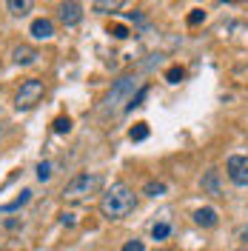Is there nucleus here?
Wrapping results in <instances>:
<instances>
[{"label":"nucleus","instance_id":"20e7f679","mask_svg":"<svg viewBox=\"0 0 248 251\" xmlns=\"http://www.w3.org/2000/svg\"><path fill=\"white\" fill-rule=\"evenodd\" d=\"M225 172L234 186H248V154H231L225 163Z\"/></svg>","mask_w":248,"mask_h":251},{"label":"nucleus","instance_id":"5701e85b","mask_svg":"<svg viewBox=\"0 0 248 251\" xmlns=\"http://www.w3.org/2000/svg\"><path fill=\"white\" fill-rule=\"evenodd\" d=\"M111 34L123 40V37H128V29H125V26H111Z\"/></svg>","mask_w":248,"mask_h":251},{"label":"nucleus","instance_id":"9b49d317","mask_svg":"<svg viewBox=\"0 0 248 251\" xmlns=\"http://www.w3.org/2000/svg\"><path fill=\"white\" fill-rule=\"evenodd\" d=\"M29 200H31V191H20V197L12 200V203H3V205H0V211H6V214H9V211H17L20 205H26Z\"/></svg>","mask_w":248,"mask_h":251},{"label":"nucleus","instance_id":"ddd939ff","mask_svg":"<svg viewBox=\"0 0 248 251\" xmlns=\"http://www.w3.org/2000/svg\"><path fill=\"white\" fill-rule=\"evenodd\" d=\"M6 6H9V12H12V15H26V12H29L31 9V3L29 0H9V3H6Z\"/></svg>","mask_w":248,"mask_h":251},{"label":"nucleus","instance_id":"6e6552de","mask_svg":"<svg viewBox=\"0 0 248 251\" xmlns=\"http://www.w3.org/2000/svg\"><path fill=\"white\" fill-rule=\"evenodd\" d=\"M12 60H15L17 66H29V63L37 60V49L34 46H17L15 51H12Z\"/></svg>","mask_w":248,"mask_h":251},{"label":"nucleus","instance_id":"f257e3e1","mask_svg":"<svg viewBox=\"0 0 248 251\" xmlns=\"http://www.w3.org/2000/svg\"><path fill=\"white\" fill-rule=\"evenodd\" d=\"M134 205H137L134 191L125 186V183H114V186L100 197V214L109 217V220H120V217H125V214H131Z\"/></svg>","mask_w":248,"mask_h":251},{"label":"nucleus","instance_id":"aec40b11","mask_svg":"<svg viewBox=\"0 0 248 251\" xmlns=\"http://www.w3.org/2000/svg\"><path fill=\"white\" fill-rule=\"evenodd\" d=\"M202 20H205V12H202V9H191V15H188V26H200Z\"/></svg>","mask_w":248,"mask_h":251},{"label":"nucleus","instance_id":"4468645a","mask_svg":"<svg viewBox=\"0 0 248 251\" xmlns=\"http://www.w3.org/2000/svg\"><path fill=\"white\" fill-rule=\"evenodd\" d=\"M120 6H123V0H97V3H94V12H103V15H106V12H114V9H120Z\"/></svg>","mask_w":248,"mask_h":251},{"label":"nucleus","instance_id":"423d86ee","mask_svg":"<svg viewBox=\"0 0 248 251\" xmlns=\"http://www.w3.org/2000/svg\"><path fill=\"white\" fill-rule=\"evenodd\" d=\"M83 20V6L80 3H63L60 6V23L63 26H77Z\"/></svg>","mask_w":248,"mask_h":251},{"label":"nucleus","instance_id":"6ab92c4d","mask_svg":"<svg viewBox=\"0 0 248 251\" xmlns=\"http://www.w3.org/2000/svg\"><path fill=\"white\" fill-rule=\"evenodd\" d=\"M183 77H186V72H183L180 66H171L169 72H166V80H169V83H180Z\"/></svg>","mask_w":248,"mask_h":251},{"label":"nucleus","instance_id":"f03ea898","mask_svg":"<svg viewBox=\"0 0 248 251\" xmlns=\"http://www.w3.org/2000/svg\"><path fill=\"white\" fill-rule=\"evenodd\" d=\"M43 94H46V83L37 80V77H29V80L20 83V89H17V94H15V106L23 109V111L34 109V106L43 100Z\"/></svg>","mask_w":248,"mask_h":251},{"label":"nucleus","instance_id":"412c9836","mask_svg":"<svg viewBox=\"0 0 248 251\" xmlns=\"http://www.w3.org/2000/svg\"><path fill=\"white\" fill-rule=\"evenodd\" d=\"M49 177H51V163H40V166H37V180L43 183Z\"/></svg>","mask_w":248,"mask_h":251},{"label":"nucleus","instance_id":"1a4fd4ad","mask_svg":"<svg viewBox=\"0 0 248 251\" xmlns=\"http://www.w3.org/2000/svg\"><path fill=\"white\" fill-rule=\"evenodd\" d=\"M194 223L211 228V226H217V211H214V208H197V211H194Z\"/></svg>","mask_w":248,"mask_h":251},{"label":"nucleus","instance_id":"2eb2a0df","mask_svg":"<svg viewBox=\"0 0 248 251\" xmlns=\"http://www.w3.org/2000/svg\"><path fill=\"white\" fill-rule=\"evenodd\" d=\"M149 197H160V194H166V183H157V180H151V183H146V188H143Z\"/></svg>","mask_w":248,"mask_h":251},{"label":"nucleus","instance_id":"9d476101","mask_svg":"<svg viewBox=\"0 0 248 251\" xmlns=\"http://www.w3.org/2000/svg\"><path fill=\"white\" fill-rule=\"evenodd\" d=\"M202 188L208 191V194H220V174L211 169V172H205V177H202Z\"/></svg>","mask_w":248,"mask_h":251},{"label":"nucleus","instance_id":"a211bd4d","mask_svg":"<svg viewBox=\"0 0 248 251\" xmlns=\"http://www.w3.org/2000/svg\"><path fill=\"white\" fill-rule=\"evenodd\" d=\"M146 94H149V86H143V89H140V92L134 94V97H131V100H128V106H125V109H137V106H143Z\"/></svg>","mask_w":248,"mask_h":251},{"label":"nucleus","instance_id":"dca6fc26","mask_svg":"<svg viewBox=\"0 0 248 251\" xmlns=\"http://www.w3.org/2000/svg\"><path fill=\"white\" fill-rule=\"evenodd\" d=\"M51 128H54V134H69V131H72V120H69V117H57Z\"/></svg>","mask_w":248,"mask_h":251},{"label":"nucleus","instance_id":"39448f33","mask_svg":"<svg viewBox=\"0 0 248 251\" xmlns=\"http://www.w3.org/2000/svg\"><path fill=\"white\" fill-rule=\"evenodd\" d=\"M131 92H134V77H120L114 86H111V92L106 94V109L114 111ZM128 100H131V97H128Z\"/></svg>","mask_w":248,"mask_h":251},{"label":"nucleus","instance_id":"4be33fe9","mask_svg":"<svg viewBox=\"0 0 248 251\" xmlns=\"http://www.w3.org/2000/svg\"><path fill=\"white\" fill-rule=\"evenodd\" d=\"M123 251H146V246H143V240H128L123 246Z\"/></svg>","mask_w":248,"mask_h":251},{"label":"nucleus","instance_id":"b1692460","mask_svg":"<svg viewBox=\"0 0 248 251\" xmlns=\"http://www.w3.org/2000/svg\"><path fill=\"white\" fill-rule=\"evenodd\" d=\"M0 137H3V128H0Z\"/></svg>","mask_w":248,"mask_h":251},{"label":"nucleus","instance_id":"f8f14e48","mask_svg":"<svg viewBox=\"0 0 248 251\" xmlns=\"http://www.w3.org/2000/svg\"><path fill=\"white\" fill-rule=\"evenodd\" d=\"M128 137H131L134 143H143L146 137H149V123H134L131 131H128Z\"/></svg>","mask_w":248,"mask_h":251},{"label":"nucleus","instance_id":"7ed1b4c3","mask_svg":"<svg viewBox=\"0 0 248 251\" xmlns=\"http://www.w3.org/2000/svg\"><path fill=\"white\" fill-rule=\"evenodd\" d=\"M100 188V174H77L72 183H66L63 188V197L66 200H83Z\"/></svg>","mask_w":248,"mask_h":251},{"label":"nucleus","instance_id":"0eeeda50","mask_svg":"<svg viewBox=\"0 0 248 251\" xmlns=\"http://www.w3.org/2000/svg\"><path fill=\"white\" fill-rule=\"evenodd\" d=\"M54 34V23L49 20V17H37L34 23H31V37H37V40H49Z\"/></svg>","mask_w":248,"mask_h":251},{"label":"nucleus","instance_id":"f3484780","mask_svg":"<svg viewBox=\"0 0 248 251\" xmlns=\"http://www.w3.org/2000/svg\"><path fill=\"white\" fill-rule=\"evenodd\" d=\"M171 234V228H169V223H157L154 228H151V237L154 240H166V237Z\"/></svg>","mask_w":248,"mask_h":251}]
</instances>
